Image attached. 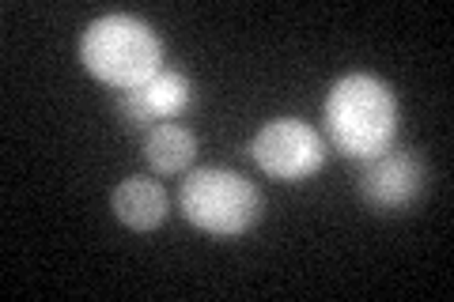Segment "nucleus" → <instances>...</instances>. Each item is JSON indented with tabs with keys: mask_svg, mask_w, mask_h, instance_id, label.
<instances>
[{
	"mask_svg": "<svg viewBox=\"0 0 454 302\" xmlns=\"http://www.w3.org/2000/svg\"><path fill=\"white\" fill-rule=\"evenodd\" d=\"M80 65L110 91H133L148 83L163 65V42L148 19L129 12H110L83 27Z\"/></svg>",
	"mask_w": 454,
	"mask_h": 302,
	"instance_id": "obj_2",
	"label": "nucleus"
},
{
	"mask_svg": "<svg viewBox=\"0 0 454 302\" xmlns=\"http://www.w3.org/2000/svg\"><path fill=\"white\" fill-rule=\"evenodd\" d=\"M330 143L303 118H273L250 140V159L277 182H307L325 166Z\"/></svg>",
	"mask_w": 454,
	"mask_h": 302,
	"instance_id": "obj_4",
	"label": "nucleus"
},
{
	"mask_svg": "<svg viewBox=\"0 0 454 302\" xmlns=\"http://www.w3.org/2000/svg\"><path fill=\"white\" fill-rule=\"evenodd\" d=\"M167 190L148 174H129L114 185L110 193V212L114 220L129 231H155L167 220Z\"/></svg>",
	"mask_w": 454,
	"mask_h": 302,
	"instance_id": "obj_7",
	"label": "nucleus"
},
{
	"mask_svg": "<svg viewBox=\"0 0 454 302\" xmlns=\"http://www.w3.org/2000/svg\"><path fill=\"white\" fill-rule=\"evenodd\" d=\"M197 133H190L178 121H163L145 133V159L155 174L175 178V174H190V166L197 163Z\"/></svg>",
	"mask_w": 454,
	"mask_h": 302,
	"instance_id": "obj_8",
	"label": "nucleus"
},
{
	"mask_svg": "<svg viewBox=\"0 0 454 302\" xmlns=\"http://www.w3.org/2000/svg\"><path fill=\"white\" fill-rule=\"evenodd\" d=\"M178 208L186 223L212 238H239L262 223L265 197L258 182L227 166H197L178 190Z\"/></svg>",
	"mask_w": 454,
	"mask_h": 302,
	"instance_id": "obj_3",
	"label": "nucleus"
},
{
	"mask_svg": "<svg viewBox=\"0 0 454 302\" xmlns=\"http://www.w3.org/2000/svg\"><path fill=\"white\" fill-rule=\"evenodd\" d=\"M193 106V83L175 68H160L148 83H140L133 91H118L114 110L125 128L148 133V128L175 121Z\"/></svg>",
	"mask_w": 454,
	"mask_h": 302,
	"instance_id": "obj_6",
	"label": "nucleus"
},
{
	"mask_svg": "<svg viewBox=\"0 0 454 302\" xmlns=\"http://www.w3.org/2000/svg\"><path fill=\"white\" fill-rule=\"evenodd\" d=\"M424 163L417 151L409 148H390L375 155V159L360 163V182L356 193L372 212L394 215L417 205V197L424 193Z\"/></svg>",
	"mask_w": 454,
	"mask_h": 302,
	"instance_id": "obj_5",
	"label": "nucleus"
},
{
	"mask_svg": "<svg viewBox=\"0 0 454 302\" xmlns=\"http://www.w3.org/2000/svg\"><path fill=\"white\" fill-rule=\"evenodd\" d=\"M322 136L352 163L390 151L397 140V98L375 72H348L333 80L322 103Z\"/></svg>",
	"mask_w": 454,
	"mask_h": 302,
	"instance_id": "obj_1",
	"label": "nucleus"
}]
</instances>
